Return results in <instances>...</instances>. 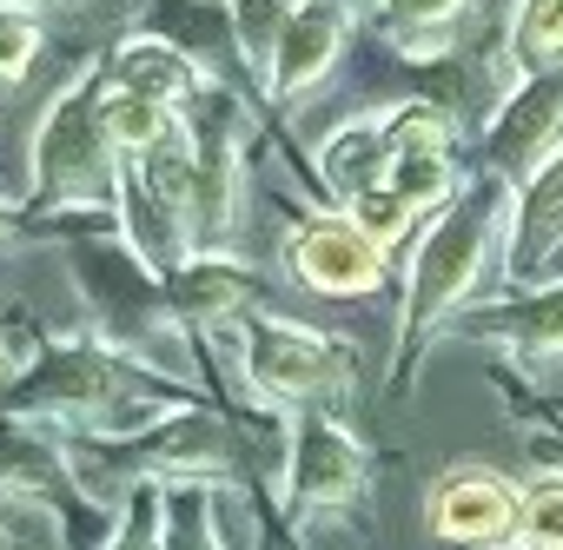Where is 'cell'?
Here are the masks:
<instances>
[{
  "label": "cell",
  "instance_id": "obj_15",
  "mask_svg": "<svg viewBox=\"0 0 563 550\" xmlns=\"http://www.w3.org/2000/svg\"><path fill=\"white\" fill-rule=\"evenodd\" d=\"M471 0H378V41L398 47L405 61H438L457 41V21Z\"/></svg>",
  "mask_w": 563,
  "mask_h": 550
},
{
  "label": "cell",
  "instance_id": "obj_8",
  "mask_svg": "<svg viewBox=\"0 0 563 550\" xmlns=\"http://www.w3.org/2000/svg\"><path fill=\"white\" fill-rule=\"evenodd\" d=\"M451 326H457L464 339H484V345H497L504 359L543 372V365L563 359V279H530V293L510 286V299H497V306H477V299H471Z\"/></svg>",
  "mask_w": 563,
  "mask_h": 550
},
{
  "label": "cell",
  "instance_id": "obj_25",
  "mask_svg": "<svg viewBox=\"0 0 563 550\" xmlns=\"http://www.w3.org/2000/svg\"><path fill=\"white\" fill-rule=\"evenodd\" d=\"M41 54V21L21 8V0H0V87L21 80Z\"/></svg>",
  "mask_w": 563,
  "mask_h": 550
},
{
  "label": "cell",
  "instance_id": "obj_16",
  "mask_svg": "<svg viewBox=\"0 0 563 550\" xmlns=\"http://www.w3.org/2000/svg\"><path fill=\"white\" fill-rule=\"evenodd\" d=\"M100 127H107V140H113L120 160H140V153H153L159 140L179 133V107H159V100H140V94L100 87Z\"/></svg>",
  "mask_w": 563,
  "mask_h": 550
},
{
  "label": "cell",
  "instance_id": "obj_21",
  "mask_svg": "<svg viewBox=\"0 0 563 550\" xmlns=\"http://www.w3.org/2000/svg\"><path fill=\"white\" fill-rule=\"evenodd\" d=\"M292 14H299V0H232V47H239L252 80H265V61H272Z\"/></svg>",
  "mask_w": 563,
  "mask_h": 550
},
{
  "label": "cell",
  "instance_id": "obj_2",
  "mask_svg": "<svg viewBox=\"0 0 563 550\" xmlns=\"http://www.w3.org/2000/svg\"><path fill=\"white\" fill-rule=\"evenodd\" d=\"M100 87L107 74L87 67L80 80L60 87V100L41 113V133H34V179L54 206H107L113 212V193H120V153L100 127Z\"/></svg>",
  "mask_w": 563,
  "mask_h": 550
},
{
  "label": "cell",
  "instance_id": "obj_11",
  "mask_svg": "<svg viewBox=\"0 0 563 550\" xmlns=\"http://www.w3.org/2000/svg\"><path fill=\"white\" fill-rule=\"evenodd\" d=\"M563 245V153L543 160L523 186H517V212H510V239H504V286H530L543 279L550 252Z\"/></svg>",
  "mask_w": 563,
  "mask_h": 550
},
{
  "label": "cell",
  "instance_id": "obj_23",
  "mask_svg": "<svg viewBox=\"0 0 563 550\" xmlns=\"http://www.w3.org/2000/svg\"><path fill=\"white\" fill-rule=\"evenodd\" d=\"M345 212L358 219V232L378 245V252H398L411 232H418V206L405 199V193H391V186H372V193H358V199H345Z\"/></svg>",
  "mask_w": 563,
  "mask_h": 550
},
{
  "label": "cell",
  "instance_id": "obj_19",
  "mask_svg": "<svg viewBox=\"0 0 563 550\" xmlns=\"http://www.w3.org/2000/svg\"><path fill=\"white\" fill-rule=\"evenodd\" d=\"M166 550H225L219 543V510L199 477H166Z\"/></svg>",
  "mask_w": 563,
  "mask_h": 550
},
{
  "label": "cell",
  "instance_id": "obj_20",
  "mask_svg": "<svg viewBox=\"0 0 563 550\" xmlns=\"http://www.w3.org/2000/svg\"><path fill=\"white\" fill-rule=\"evenodd\" d=\"M517 537L530 550H563V464H543L517 484Z\"/></svg>",
  "mask_w": 563,
  "mask_h": 550
},
{
  "label": "cell",
  "instance_id": "obj_26",
  "mask_svg": "<svg viewBox=\"0 0 563 550\" xmlns=\"http://www.w3.org/2000/svg\"><path fill=\"white\" fill-rule=\"evenodd\" d=\"M471 550H530V543H523V537L510 530V537H490V543H471Z\"/></svg>",
  "mask_w": 563,
  "mask_h": 550
},
{
  "label": "cell",
  "instance_id": "obj_5",
  "mask_svg": "<svg viewBox=\"0 0 563 550\" xmlns=\"http://www.w3.org/2000/svg\"><path fill=\"white\" fill-rule=\"evenodd\" d=\"M556 153H563V61L510 74V87L477 127V166L504 173L510 186H523Z\"/></svg>",
  "mask_w": 563,
  "mask_h": 550
},
{
  "label": "cell",
  "instance_id": "obj_22",
  "mask_svg": "<svg viewBox=\"0 0 563 550\" xmlns=\"http://www.w3.org/2000/svg\"><path fill=\"white\" fill-rule=\"evenodd\" d=\"M385 186L405 193L418 212H438V206L464 186V173H457V153H391Z\"/></svg>",
  "mask_w": 563,
  "mask_h": 550
},
{
  "label": "cell",
  "instance_id": "obj_27",
  "mask_svg": "<svg viewBox=\"0 0 563 550\" xmlns=\"http://www.w3.org/2000/svg\"><path fill=\"white\" fill-rule=\"evenodd\" d=\"M543 279H563V245L550 252V265H543Z\"/></svg>",
  "mask_w": 563,
  "mask_h": 550
},
{
  "label": "cell",
  "instance_id": "obj_18",
  "mask_svg": "<svg viewBox=\"0 0 563 550\" xmlns=\"http://www.w3.org/2000/svg\"><path fill=\"white\" fill-rule=\"evenodd\" d=\"M378 120H385V133H391V153H457V140H464V133H457V113H451L444 100H424V94L385 107Z\"/></svg>",
  "mask_w": 563,
  "mask_h": 550
},
{
  "label": "cell",
  "instance_id": "obj_3",
  "mask_svg": "<svg viewBox=\"0 0 563 550\" xmlns=\"http://www.w3.org/2000/svg\"><path fill=\"white\" fill-rule=\"evenodd\" d=\"M239 359L258 398H272L278 411H319L352 385V345L339 332H312L299 319H245L239 332Z\"/></svg>",
  "mask_w": 563,
  "mask_h": 550
},
{
  "label": "cell",
  "instance_id": "obj_13",
  "mask_svg": "<svg viewBox=\"0 0 563 550\" xmlns=\"http://www.w3.org/2000/svg\"><path fill=\"white\" fill-rule=\"evenodd\" d=\"M166 306L192 326H225L252 306V272L232 258H179L166 272Z\"/></svg>",
  "mask_w": 563,
  "mask_h": 550
},
{
  "label": "cell",
  "instance_id": "obj_28",
  "mask_svg": "<svg viewBox=\"0 0 563 550\" xmlns=\"http://www.w3.org/2000/svg\"><path fill=\"white\" fill-rule=\"evenodd\" d=\"M8 232H14V212H0V239H8Z\"/></svg>",
  "mask_w": 563,
  "mask_h": 550
},
{
  "label": "cell",
  "instance_id": "obj_9",
  "mask_svg": "<svg viewBox=\"0 0 563 550\" xmlns=\"http://www.w3.org/2000/svg\"><path fill=\"white\" fill-rule=\"evenodd\" d=\"M424 530L438 543H490L517 530V484L490 464H451L431 491H424Z\"/></svg>",
  "mask_w": 563,
  "mask_h": 550
},
{
  "label": "cell",
  "instance_id": "obj_6",
  "mask_svg": "<svg viewBox=\"0 0 563 550\" xmlns=\"http://www.w3.org/2000/svg\"><path fill=\"white\" fill-rule=\"evenodd\" d=\"M385 258H391V252H378V245L358 232V219H352L345 206L299 219L292 239H286L292 279H299L306 293H319V299H365V293H378V286H385Z\"/></svg>",
  "mask_w": 563,
  "mask_h": 550
},
{
  "label": "cell",
  "instance_id": "obj_17",
  "mask_svg": "<svg viewBox=\"0 0 563 550\" xmlns=\"http://www.w3.org/2000/svg\"><path fill=\"white\" fill-rule=\"evenodd\" d=\"M504 61L517 74L563 61V0H517L510 28H504Z\"/></svg>",
  "mask_w": 563,
  "mask_h": 550
},
{
  "label": "cell",
  "instance_id": "obj_10",
  "mask_svg": "<svg viewBox=\"0 0 563 550\" xmlns=\"http://www.w3.org/2000/svg\"><path fill=\"white\" fill-rule=\"evenodd\" d=\"M345 34H352V8L345 0H299V14L286 21V34H278L272 61H265V100L292 107L306 100L345 54Z\"/></svg>",
  "mask_w": 563,
  "mask_h": 550
},
{
  "label": "cell",
  "instance_id": "obj_14",
  "mask_svg": "<svg viewBox=\"0 0 563 550\" xmlns=\"http://www.w3.org/2000/svg\"><path fill=\"white\" fill-rule=\"evenodd\" d=\"M385 173H391V133H385L378 113L345 120L339 133H325V146H319V179H325V193H332L339 206L358 199V193H372V186H385Z\"/></svg>",
  "mask_w": 563,
  "mask_h": 550
},
{
  "label": "cell",
  "instance_id": "obj_24",
  "mask_svg": "<svg viewBox=\"0 0 563 550\" xmlns=\"http://www.w3.org/2000/svg\"><path fill=\"white\" fill-rule=\"evenodd\" d=\"M120 510L126 517L113 524L107 550H166V491H159V477L153 484H133Z\"/></svg>",
  "mask_w": 563,
  "mask_h": 550
},
{
  "label": "cell",
  "instance_id": "obj_12",
  "mask_svg": "<svg viewBox=\"0 0 563 550\" xmlns=\"http://www.w3.org/2000/svg\"><path fill=\"white\" fill-rule=\"evenodd\" d=\"M100 74H107V87L140 94V100H159V107H192V100L206 94L199 61H192L179 41H166V34H133V41H120Z\"/></svg>",
  "mask_w": 563,
  "mask_h": 550
},
{
  "label": "cell",
  "instance_id": "obj_4",
  "mask_svg": "<svg viewBox=\"0 0 563 550\" xmlns=\"http://www.w3.org/2000/svg\"><path fill=\"white\" fill-rule=\"evenodd\" d=\"M239 471V431L199 405H166L159 418H146L140 431H126L113 444V484L107 491H133V484H166V477H232Z\"/></svg>",
  "mask_w": 563,
  "mask_h": 550
},
{
  "label": "cell",
  "instance_id": "obj_29",
  "mask_svg": "<svg viewBox=\"0 0 563 550\" xmlns=\"http://www.w3.org/2000/svg\"><path fill=\"white\" fill-rule=\"evenodd\" d=\"M0 372H8V345H0Z\"/></svg>",
  "mask_w": 563,
  "mask_h": 550
},
{
  "label": "cell",
  "instance_id": "obj_1",
  "mask_svg": "<svg viewBox=\"0 0 563 550\" xmlns=\"http://www.w3.org/2000/svg\"><path fill=\"white\" fill-rule=\"evenodd\" d=\"M510 212H517V186L490 166H471V179L438 212H424V239L411 252V279L398 299V372H411V359L431 345V332H444L477 299L490 252L504 258Z\"/></svg>",
  "mask_w": 563,
  "mask_h": 550
},
{
  "label": "cell",
  "instance_id": "obj_7",
  "mask_svg": "<svg viewBox=\"0 0 563 550\" xmlns=\"http://www.w3.org/2000/svg\"><path fill=\"white\" fill-rule=\"evenodd\" d=\"M372 477V451L325 411H306L286 451V491L299 517H339Z\"/></svg>",
  "mask_w": 563,
  "mask_h": 550
}]
</instances>
